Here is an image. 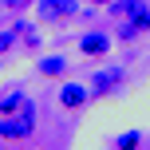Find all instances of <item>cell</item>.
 <instances>
[{
	"mask_svg": "<svg viewBox=\"0 0 150 150\" xmlns=\"http://www.w3.org/2000/svg\"><path fill=\"white\" fill-rule=\"evenodd\" d=\"M134 28L138 32H150V8H142V12L134 16Z\"/></svg>",
	"mask_w": 150,
	"mask_h": 150,
	"instance_id": "7c38bea8",
	"label": "cell"
},
{
	"mask_svg": "<svg viewBox=\"0 0 150 150\" xmlns=\"http://www.w3.org/2000/svg\"><path fill=\"white\" fill-rule=\"evenodd\" d=\"M24 103H28V99H24V87H12L8 95H0V119H4V115H16Z\"/></svg>",
	"mask_w": 150,
	"mask_h": 150,
	"instance_id": "52a82bcc",
	"label": "cell"
},
{
	"mask_svg": "<svg viewBox=\"0 0 150 150\" xmlns=\"http://www.w3.org/2000/svg\"><path fill=\"white\" fill-rule=\"evenodd\" d=\"M0 8H8V12H28V8H32V0H0Z\"/></svg>",
	"mask_w": 150,
	"mask_h": 150,
	"instance_id": "8fae6325",
	"label": "cell"
},
{
	"mask_svg": "<svg viewBox=\"0 0 150 150\" xmlns=\"http://www.w3.org/2000/svg\"><path fill=\"white\" fill-rule=\"evenodd\" d=\"M91 4H111V0H91Z\"/></svg>",
	"mask_w": 150,
	"mask_h": 150,
	"instance_id": "5bb4252c",
	"label": "cell"
},
{
	"mask_svg": "<svg viewBox=\"0 0 150 150\" xmlns=\"http://www.w3.org/2000/svg\"><path fill=\"white\" fill-rule=\"evenodd\" d=\"M79 52H83V55H91V59H99V55L111 52V36H107V32H83Z\"/></svg>",
	"mask_w": 150,
	"mask_h": 150,
	"instance_id": "3957f363",
	"label": "cell"
},
{
	"mask_svg": "<svg viewBox=\"0 0 150 150\" xmlns=\"http://www.w3.org/2000/svg\"><path fill=\"white\" fill-rule=\"evenodd\" d=\"M12 32H16V36H24V40H28V47H40V36H36V28H32L28 20H16V24H12Z\"/></svg>",
	"mask_w": 150,
	"mask_h": 150,
	"instance_id": "9c48e42d",
	"label": "cell"
},
{
	"mask_svg": "<svg viewBox=\"0 0 150 150\" xmlns=\"http://www.w3.org/2000/svg\"><path fill=\"white\" fill-rule=\"evenodd\" d=\"M87 99H91V91L83 87V83H63V87H59V103L67 107V111H79V107H87Z\"/></svg>",
	"mask_w": 150,
	"mask_h": 150,
	"instance_id": "5b68a950",
	"label": "cell"
},
{
	"mask_svg": "<svg viewBox=\"0 0 150 150\" xmlns=\"http://www.w3.org/2000/svg\"><path fill=\"white\" fill-rule=\"evenodd\" d=\"M115 150H142V134H138V130H127V134H119Z\"/></svg>",
	"mask_w": 150,
	"mask_h": 150,
	"instance_id": "30bf717a",
	"label": "cell"
},
{
	"mask_svg": "<svg viewBox=\"0 0 150 150\" xmlns=\"http://www.w3.org/2000/svg\"><path fill=\"white\" fill-rule=\"evenodd\" d=\"M67 71V59L63 55H47V59H40V75H63Z\"/></svg>",
	"mask_w": 150,
	"mask_h": 150,
	"instance_id": "ba28073f",
	"label": "cell"
},
{
	"mask_svg": "<svg viewBox=\"0 0 150 150\" xmlns=\"http://www.w3.org/2000/svg\"><path fill=\"white\" fill-rule=\"evenodd\" d=\"M32 130H36L32 103H24L16 115H4V119H0V138H4V142H20V138H28Z\"/></svg>",
	"mask_w": 150,
	"mask_h": 150,
	"instance_id": "6da1fadb",
	"label": "cell"
},
{
	"mask_svg": "<svg viewBox=\"0 0 150 150\" xmlns=\"http://www.w3.org/2000/svg\"><path fill=\"white\" fill-rule=\"evenodd\" d=\"M36 12H40V20H67V16L79 12V4L75 0H40Z\"/></svg>",
	"mask_w": 150,
	"mask_h": 150,
	"instance_id": "7a4b0ae2",
	"label": "cell"
},
{
	"mask_svg": "<svg viewBox=\"0 0 150 150\" xmlns=\"http://www.w3.org/2000/svg\"><path fill=\"white\" fill-rule=\"evenodd\" d=\"M12 44H16V32H0V55L12 52Z\"/></svg>",
	"mask_w": 150,
	"mask_h": 150,
	"instance_id": "4fadbf2b",
	"label": "cell"
},
{
	"mask_svg": "<svg viewBox=\"0 0 150 150\" xmlns=\"http://www.w3.org/2000/svg\"><path fill=\"white\" fill-rule=\"evenodd\" d=\"M146 8V0H111V4H107V12H111V20H119V24H134V16L142 12Z\"/></svg>",
	"mask_w": 150,
	"mask_h": 150,
	"instance_id": "277c9868",
	"label": "cell"
},
{
	"mask_svg": "<svg viewBox=\"0 0 150 150\" xmlns=\"http://www.w3.org/2000/svg\"><path fill=\"white\" fill-rule=\"evenodd\" d=\"M119 83H122V67H107V71H99L91 79V95H111Z\"/></svg>",
	"mask_w": 150,
	"mask_h": 150,
	"instance_id": "8992f818",
	"label": "cell"
}]
</instances>
